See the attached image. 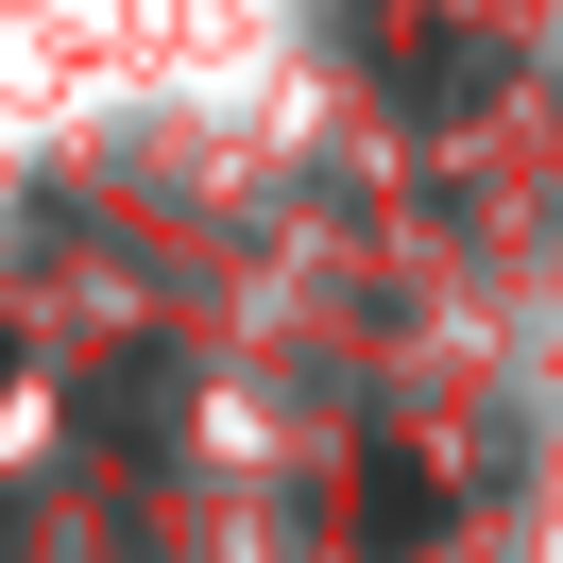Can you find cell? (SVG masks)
<instances>
[{"label": "cell", "instance_id": "cell-1", "mask_svg": "<svg viewBox=\"0 0 563 563\" xmlns=\"http://www.w3.org/2000/svg\"><path fill=\"white\" fill-rule=\"evenodd\" d=\"M427 529H444V478L376 444V461L342 478V547H358V563H393V547H427Z\"/></svg>", "mask_w": 563, "mask_h": 563}]
</instances>
